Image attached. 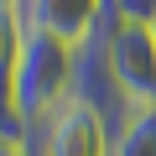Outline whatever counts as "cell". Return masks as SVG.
I'll return each instance as SVG.
<instances>
[{
  "mask_svg": "<svg viewBox=\"0 0 156 156\" xmlns=\"http://www.w3.org/2000/svg\"><path fill=\"white\" fill-rule=\"evenodd\" d=\"M73 94V47L42 31H26V47L16 57L11 89H5V115L26 125V135Z\"/></svg>",
  "mask_w": 156,
  "mask_h": 156,
  "instance_id": "obj_1",
  "label": "cell"
},
{
  "mask_svg": "<svg viewBox=\"0 0 156 156\" xmlns=\"http://www.w3.org/2000/svg\"><path fill=\"white\" fill-rule=\"evenodd\" d=\"M0 5H16V0H0Z\"/></svg>",
  "mask_w": 156,
  "mask_h": 156,
  "instance_id": "obj_9",
  "label": "cell"
},
{
  "mask_svg": "<svg viewBox=\"0 0 156 156\" xmlns=\"http://www.w3.org/2000/svg\"><path fill=\"white\" fill-rule=\"evenodd\" d=\"M16 16H21L26 31L57 37L68 47H83L104 26V5L99 0H16Z\"/></svg>",
  "mask_w": 156,
  "mask_h": 156,
  "instance_id": "obj_4",
  "label": "cell"
},
{
  "mask_svg": "<svg viewBox=\"0 0 156 156\" xmlns=\"http://www.w3.org/2000/svg\"><path fill=\"white\" fill-rule=\"evenodd\" d=\"M146 31H151V47H156V21H151V26H146Z\"/></svg>",
  "mask_w": 156,
  "mask_h": 156,
  "instance_id": "obj_8",
  "label": "cell"
},
{
  "mask_svg": "<svg viewBox=\"0 0 156 156\" xmlns=\"http://www.w3.org/2000/svg\"><path fill=\"white\" fill-rule=\"evenodd\" d=\"M109 156H156V109H135L115 130V151Z\"/></svg>",
  "mask_w": 156,
  "mask_h": 156,
  "instance_id": "obj_5",
  "label": "cell"
},
{
  "mask_svg": "<svg viewBox=\"0 0 156 156\" xmlns=\"http://www.w3.org/2000/svg\"><path fill=\"white\" fill-rule=\"evenodd\" d=\"M0 156H31V146H16V140H0Z\"/></svg>",
  "mask_w": 156,
  "mask_h": 156,
  "instance_id": "obj_7",
  "label": "cell"
},
{
  "mask_svg": "<svg viewBox=\"0 0 156 156\" xmlns=\"http://www.w3.org/2000/svg\"><path fill=\"white\" fill-rule=\"evenodd\" d=\"M104 57L109 78L130 109H156V47L146 26H115L104 31Z\"/></svg>",
  "mask_w": 156,
  "mask_h": 156,
  "instance_id": "obj_3",
  "label": "cell"
},
{
  "mask_svg": "<svg viewBox=\"0 0 156 156\" xmlns=\"http://www.w3.org/2000/svg\"><path fill=\"white\" fill-rule=\"evenodd\" d=\"M31 156H109L115 151V125L89 104V99H78L68 94L31 135H26Z\"/></svg>",
  "mask_w": 156,
  "mask_h": 156,
  "instance_id": "obj_2",
  "label": "cell"
},
{
  "mask_svg": "<svg viewBox=\"0 0 156 156\" xmlns=\"http://www.w3.org/2000/svg\"><path fill=\"white\" fill-rule=\"evenodd\" d=\"M21 47H26V26H21L16 5H0V94L11 89V73H16Z\"/></svg>",
  "mask_w": 156,
  "mask_h": 156,
  "instance_id": "obj_6",
  "label": "cell"
}]
</instances>
